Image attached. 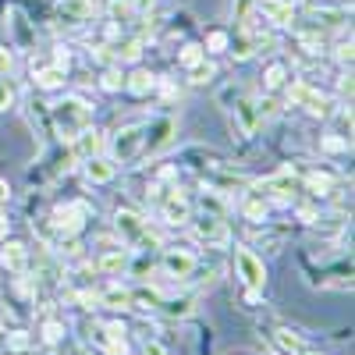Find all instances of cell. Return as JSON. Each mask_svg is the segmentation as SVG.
<instances>
[{"instance_id": "cell-9", "label": "cell", "mask_w": 355, "mask_h": 355, "mask_svg": "<svg viewBox=\"0 0 355 355\" xmlns=\"http://www.w3.org/2000/svg\"><path fill=\"white\" fill-rule=\"evenodd\" d=\"M174 135H178V117H171V114H160V117H153V121H146L142 160L146 157H157L160 150H167V146L174 142Z\"/></svg>"}, {"instance_id": "cell-5", "label": "cell", "mask_w": 355, "mask_h": 355, "mask_svg": "<svg viewBox=\"0 0 355 355\" xmlns=\"http://www.w3.org/2000/svg\"><path fill=\"white\" fill-rule=\"evenodd\" d=\"M192 224V239L202 242L206 249H224L231 245V227L224 220V214H210V210H202L199 217L189 220Z\"/></svg>"}, {"instance_id": "cell-31", "label": "cell", "mask_w": 355, "mask_h": 355, "mask_svg": "<svg viewBox=\"0 0 355 355\" xmlns=\"http://www.w3.org/2000/svg\"><path fill=\"white\" fill-rule=\"evenodd\" d=\"M100 85L107 89V93H121V89H125V71L121 68H107L100 75Z\"/></svg>"}, {"instance_id": "cell-33", "label": "cell", "mask_w": 355, "mask_h": 355, "mask_svg": "<svg viewBox=\"0 0 355 355\" xmlns=\"http://www.w3.org/2000/svg\"><path fill=\"white\" fill-rule=\"evenodd\" d=\"M320 146H323L327 153H348V146H352V142H348V139H341V135H334V132H327Z\"/></svg>"}, {"instance_id": "cell-28", "label": "cell", "mask_w": 355, "mask_h": 355, "mask_svg": "<svg viewBox=\"0 0 355 355\" xmlns=\"http://www.w3.org/2000/svg\"><path fill=\"white\" fill-rule=\"evenodd\" d=\"M313 18H316V25H331V28H338V25L348 21V11H345V8H316Z\"/></svg>"}, {"instance_id": "cell-25", "label": "cell", "mask_w": 355, "mask_h": 355, "mask_svg": "<svg viewBox=\"0 0 355 355\" xmlns=\"http://www.w3.org/2000/svg\"><path fill=\"white\" fill-rule=\"evenodd\" d=\"M36 85L40 89H64V68L61 64H50L36 71Z\"/></svg>"}, {"instance_id": "cell-29", "label": "cell", "mask_w": 355, "mask_h": 355, "mask_svg": "<svg viewBox=\"0 0 355 355\" xmlns=\"http://www.w3.org/2000/svg\"><path fill=\"white\" fill-rule=\"evenodd\" d=\"M252 11H256V0H231V21L239 25V28L249 25Z\"/></svg>"}, {"instance_id": "cell-16", "label": "cell", "mask_w": 355, "mask_h": 355, "mask_svg": "<svg viewBox=\"0 0 355 355\" xmlns=\"http://www.w3.org/2000/svg\"><path fill=\"white\" fill-rule=\"evenodd\" d=\"M252 15H263V21H270V25H291L295 21L291 0H256Z\"/></svg>"}, {"instance_id": "cell-3", "label": "cell", "mask_w": 355, "mask_h": 355, "mask_svg": "<svg viewBox=\"0 0 355 355\" xmlns=\"http://www.w3.org/2000/svg\"><path fill=\"white\" fill-rule=\"evenodd\" d=\"M142 139H146V121L121 125V128L110 135V142H107V146H110V160L121 164V167L142 160Z\"/></svg>"}, {"instance_id": "cell-15", "label": "cell", "mask_w": 355, "mask_h": 355, "mask_svg": "<svg viewBox=\"0 0 355 355\" xmlns=\"http://www.w3.org/2000/svg\"><path fill=\"white\" fill-rule=\"evenodd\" d=\"M71 146H75V157H78V160H89V157H100V153H103L107 139H103V132H100V128L85 125V128L71 139Z\"/></svg>"}, {"instance_id": "cell-40", "label": "cell", "mask_w": 355, "mask_h": 355, "mask_svg": "<svg viewBox=\"0 0 355 355\" xmlns=\"http://www.w3.org/2000/svg\"><path fill=\"white\" fill-rule=\"evenodd\" d=\"M146 355H167V348H164L160 341H150V338H146Z\"/></svg>"}, {"instance_id": "cell-1", "label": "cell", "mask_w": 355, "mask_h": 355, "mask_svg": "<svg viewBox=\"0 0 355 355\" xmlns=\"http://www.w3.org/2000/svg\"><path fill=\"white\" fill-rule=\"evenodd\" d=\"M93 103H89L85 96H64V100H57L53 107H50V125H53V132L61 135L64 142H71L85 125H93Z\"/></svg>"}, {"instance_id": "cell-32", "label": "cell", "mask_w": 355, "mask_h": 355, "mask_svg": "<svg viewBox=\"0 0 355 355\" xmlns=\"http://www.w3.org/2000/svg\"><path fill=\"white\" fill-rule=\"evenodd\" d=\"M227 46H231V36L224 33V28H217V33H210L206 36V53H227Z\"/></svg>"}, {"instance_id": "cell-2", "label": "cell", "mask_w": 355, "mask_h": 355, "mask_svg": "<svg viewBox=\"0 0 355 355\" xmlns=\"http://www.w3.org/2000/svg\"><path fill=\"white\" fill-rule=\"evenodd\" d=\"M114 231H117V239H121V245H128L132 252L164 249L160 245V234L150 227V220H146L139 210H117L114 214Z\"/></svg>"}, {"instance_id": "cell-35", "label": "cell", "mask_w": 355, "mask_h": 355, "mask_svg": "<svg viewBox=\"0 0 355 355\" xmlns=\"http://www.w3.org/2000/svg\"><path fill=\"white\" fill-rule=\"evenodd\" d=\"M61 334H64V323L61 320H46L43 323V341L46 345H57V341H61Z\"/></svg>"}, {"instance_id": "cell-38", "label": "cell", "mask_w": 355, "mask_h": 355, "mask_svg": "<svg viewBox=\"0 0 355 355\" xmlns=\"http://www.w3.org/2000/svg\"><path fill=\"white\" fill-rule=\"evenodd\" d=\"M334 57H338L341 64L352 68V40H348V43H338V46H334Z\"/></svg>"}, {"instance_id": "cell-30", "label": "cell", "mask_w": 355, "mask_h": 355, "mask_svg": "<svg viewBox=\"0 0 355 355\" xmlns=\"http://www.w3.org/2000/svg\"><path fill=\"white\" fill-rule=\"evenodd\" d=\"M242 214H245L249 220L259 224V220H266V214H270V202H266L263 196H256V199H249V202L242 206Z\"/></svg>"}, {"instance_id": "cell-19", "label": "cell", "mask_w": 355, "mask_h": 355, "mask_svg": "<svg viewBox=\"0 0 355 355\" xmlns=\"http://www.w3.org/2000/svg\"><path fill=\"white\" fill-rule=\"evenodd\" d=\"M164 306V295L157 288H132V306L128 309H139V313H160Z\"/></svg>"}, {"instance_id": "cell-39", "label": "cell", "mask_w": 355, "mask_h": 355, "mask_svg": "<svg viewBox=\"0 0 355 355\" xmlns=\"http://www.w3.org/2000/svg\"><path fill=\"white\" fill-rule=\"evenodd\" d=\"M338 89H341V100H352V71H348V75H341Z\"/></svg>"}, {"instance_id": "cell-17", "label": "cell", "mask_w": 355, "mask_h": 355, "mask_svg": "<svg viewBox=\"0 0 355 355\" xmlns=\"http://www.w3.org/2000/svg\"><path fill=\"white\" fill-rule=\"evenodd\" d=\"M82 164H85V178L93 185H107V182H114V178H117V164L107 160V157H89Z\"/></svg>"}, {"instance_id": "cell-11", "label": "cell", "mask_w": 355, "mask_h": 355, "mask_svg": "<svg viewBox=\"0 0 355 355\" xmlns=\"http://www.w3.org/2000/svg\"><path fill=\"white\" fill-rule=\"evenodd\" d=\"M256 196H263L266 202H291L295 199V189H299V178H295L291 171H281L274 178H266V182H256L252 185Z\"/></svg>"}, {"instance_id": "cell-24", "label": "cell", "mask_w": 355, "mask_h": 355, "mask_svg": "<svg viewBox=\"0 0 355 355\" xmlns=\"http://www.w3.org/2000/svg\"><path fill=\"white\" fill-rule=\"evenodd\" d=\"M274 341H277L288 355H306V352H309V341H302L299 334H291L288 327H277V331H274Z\"/></svg>"}, {"instance_id": "cell-23", "label": "cell", "mask_w": 355, "mask_h": 355, "mask_svg": "<svg viewBox=\"0 0 355 355\" xmlns=\"http://www.w3.org/2000/svg\"><path fill=\"white\" fill-rule=\"evenodd\" d=\"M142 57V40L139 36H125V40H117L114 43V61H121V64H132Z\"/></svg>"}, {"instance_id": "cell-21", "label": "cell", "mask_w": 355, "mask_h": 355, "mask_svg": "<svg viewBox=\"0 0 355 355\" xmlns=\"http://www.w3.org/2000/svg\"><path fill=\"white\" fill-rule=\"evenodd\" d=\"M57 11H61L68 21H85V18H93L96 4L93 0H57Z\"/></svg>"}, {"instance_id": "cell-4", "label": "cell", "mask_w": 355, "mask_h": 355, "mask_svg": "<svg viewBox=\"0 0 355 355\" xmlns=\"http://www.w3.org/2000/svg\"><path fill=\"white\" fill-rule=\"evenodd\" d=\"M153 199H157V214L167 227H185L192 220V202L178 192V185H167V189H153Z\"/></svg>"}, {"instance_id": "cell-8", "label": "cell", "mask_w": 355, "mask_h": 355, "mask_svg": "<svg viewBox=\"0 0 355 355\" xmlns=\"http://www.w3.org/2000/svg\"><path fill=\"white\" fill-rule=\"evenodd\" d=\"M224 103H227V114L239 121V132L249 139V135H256V128H259V110H256V100L252 96H245L242 89H224Z\"/></svg>"}, {"instance_id": "cell-42", "label": "cell", "mask_w": 355, "mask_h": 355, "mask_svg": "<svg viewBox=\"0 0 355 355\" xmlns=\"http://www.w3.org/2000/svg\"><path fill=\"white\" fill-rule=\"evenodd\" d=\"M4 231H8V217H4V214H0V234H4Z\"/></svg>"}, {"instance_id": "cell-41", "label": "cell", "mask_w": 355, "mask_h": 355, "mask_svg": "<svg viewBox=\"0 0 355 355\" xmlns=\"http://www.w3.org/2000/svg\"><path fill=\"white\" fill-rule=\"evenodd\" d=\"M8 202H11V185L0 178V206H8Z\"/></svg>"}, {"instance_id": "cell-26", "label": "cell", "mask_w": 355, "mask_h": 355, "mask_svg": "<svg viewBox=\"0 0 355 355\" xmlns=\"http://www.w3.org/2000/svg\"><path fill=\"white\" fill-rule=\"evenodd\" d=\"M263 85H266V93H277V89H284V85H288V68H284L281 61H274L270 68H266V75H263Z\"/></svg>"}, {"instance_id": "cell-34", "label": "cell", "mask_w": 355, "mask_h": 355, "mask_svg": "<svg viewBox=\"0 0 355 355\" xmlns=\"http://www.w3.org/2000/svg\"><path fill=\"white\" fill-rule=\"evenodd\" d=\"M214 75H217V68H214V64H206V61H202V64H196V68H189V82H196V85L210 82Z\"/></svg>"}, {"instance_id": "cell-12", "label": "cell", "mask_w": 355, "mask_h": 355, "mask_svg": "<svg viewBox=\"0 0 355 355\" xmlns=\"http://www.w3.org/2000/svg\"><path fill=\"white\" fill-rule=\"evenodd\" d=\"M160 270L164 277H174V281H189L196 274V256L189 249H164L160 256Z\"/></svg>"}, {"instance_id": "cell-18", "label": "cell", "mask_w": 355, "mask_h": 355, "mask_svg": "<svg viewBox=\"0 0 355 355\" xmlns=\"http://www.w3.org/2000/svg\"><path fill=\"white\" fill-rule=\"evenodd\" d=\"M96 302H100V306H107V309H128V306H132V288L107 284L103 291H96Z\"/></svg>"}, {"instance_id": "cell-27", "label": "cell", "mask_w": 355, "mask_h": 355, "mask_svg": "<svg viewBox=\"0 0 355 355\" xmlns=\"http://www.w3.org/2000/svg\"><path fill=\"white\" fill-rule=\"evenodd\" d=\"M202 61H206L202 43H185V46H182V53H178V64H182L185 71H189V68H196V64H202Z\"/></svg>"}, {"instance_id": "cell-14", "label": "cell", "mask_w": 355, "mask_h": 355, "mask_svg": "<svg viewBox=\"0 0 355 355\" xmlns=\"http://www.w3.org/2000/svg\"><path fill=\"white\" fill-rule=\"evenodd\" d=\"M28 263H33V256H28V249L21 242H4V249H0V266H4L8 274L25 277L28 274Z\"/></svg>"}, {"instance_id": "cell-13", "label": "cell", "mask_w": 355, "mask_h": 355, "mask_svg": "<svg viewBox=\"0 0 355 355\" xmlns=\"http://www.w3.org/2000/svg\"><path fill=\"white\" fill-rule=\"evenodd\" d=\"M128 266H132V249L128 245H110V249H103L100 256H96V270L100 274H107V277H121V274H128Z\"/></svg>"}, {"instance_id": "cell-10", "label": "cell", "mask_w": 355, "mask_h": 355, "mask_svg": "<svg viewBox=\"0 0 355 355\" xmlns=\"http://www.w3.org/2000/svg\"><path fill=\"white\" fill-rule=\"evenodd\" d=\"M89 220V206L85 202H61L50 210V227L61 234V239H75Z\"/></svg>"}, {"instance_id": "cell-36", "label": "cell", "mask_w": 355, "mask_h": 355, "mask_svg": "<svg viewBox=\"0 0 355 355\" xmlns=\"http://www.w3.org/2000/svg\"><path fill=\"white\" fill-rule=\"evenodd\" d=\"M11 103H15V89H11V82L4 75H0V114L11 110Z\"/></svg>"}, {"instance_id": "cell-7", "label": "cell", "mask_w": 355, "mask_h": 355, "mask_svg": "<svg viewBox=\"0 0 355 355\" xmlns=\"http://www.w3.org/2000/svg\"><path fill=\"white\" fill-rule=\"evenodd\" d=\"M234 270H239V277H242V284L249 291V302H256V295L266 288V266H263V259L252 249L239 245V249H234Z\"/></svg>"}, {"instance_id": "cell-6", "label": "cell", "mask_w": 355, "mask_h": 355, "mask_svg": "<svg viewBox=\"0 0 355 355\" xmlns=\"http://www.w3.org/2000/svg\"><path fill=\"white\" fill-rule=\"evenodd\" d=\"M284 93H288V100L295 107H302L313 117H331V110H334V100L327 93H320V89H313L309 82H302V78H291Z\"/></svg>"}, {"instance_id": "cell-20", "label": "cell", "mask_w": 355, "mask_h": 355, "mask_svg": "<svg viewBox=\"0 0 355 355\" xmlns=\"http://www.w3.org/2000/svg\"><path fill=\"white\" fill-rule=\"evenodd\" d=\"M157 75L153 71H146V68H135L132 75H125V89H128V93H135V96H150L153 93V89H157Z\"/></svg>"}, {"instance_id": "cell-22", "label": "cell", "mask_w": 355, "mask_h": 355, "mask_svg": "<svg viewBox=\"0 0 355 355\" xmlns=\"http://www.w3.org/2000/svg\"><path fill=\"white\" fill-rule=\"evenodd\" d=\"M306 192L309 196H316V199H323V196H331L334 192V174H327V171H313V174H306Z\"/></svg>"}, {"instance_id": "cell-37", "label": "cell", "mask_w": 355, "mask_h": 355, "mask_svg": "<svg viewBox=\"0 0 355 355\" xmlns=\"http://www.w3.org/2000/svg\"><path fill=\"white\" fill-rule=\"evenodd\" d=\"M15 68V53H11V46H0V75H8Z\"/></svg>"}]
</instances>
